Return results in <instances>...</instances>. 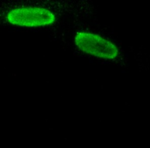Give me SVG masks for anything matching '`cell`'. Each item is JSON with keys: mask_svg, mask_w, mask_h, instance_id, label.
<instances>
[{"mask_svg": "<svg viewBox=\"0 0 150 148\" xmlns=\"http://www.w3.org/2000/svg\"><path fill=\"white\" fill-rule=\"evenodd\" d=\"M74 42L81 52L101 59L112 60L119 55L118 49L114 43L92 32H77Z\"/></svg>", "mask_w": 150, "mask_h": 148, "instance_id": "cell-1", "label": "cell"}, {"mask_svg": "<svg viewBox=\"0 0 150 148\" xmlns=\"http://www.w3.org/2000/svg\"><path fill=\"white\" fill-rule=\"evenodd\" d=\"M6 18L11 24L25 27L50 25L56 21V16L51 11L40 7L14 8L8 11Z\"/></svg>", "mask_w": 150, "mask_h": 148, "instance_id": "cell-2", "label": "cell"}]
</instances>
